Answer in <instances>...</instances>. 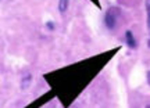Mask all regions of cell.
<instances>
[{
  "instance_id": "1",
  "label": "cell",
  "mask_w": 150,
  "mask_h": 108,
  "mask_svg": "<svg viewBox=\"0 0 150 108\" xmlns=\"http://www.w3.org/2000/svg\"><path fill=\"white\" fill-rule=\"evenodd\" d=\"M118 15H120V8L117 7H110L106 14H104V22H106V27L108 29H112L115 27V24L118 21Z\"/></svg>"
},
{
  "instance_id": "2",
  "label": "cell",
  "mask_w": 150,
  "mask_h": 108,
  "mask_svg": "<svg viewBox=\"0 0 150 108\" xmlns=\"http://www.w3.org/2000/svg\"><path fill=\"white\" fill-rule=\"evenodd\" d=\"M125 40H127V44H128L131 49L136 47V40L134 39V35L131 31H127V35H125Z\"/></svg>"
},
{
  "instance_id": "3",
  "label": "cell",
  "mask_w": 150,
  "mask_h": 108,
  "mask_svg": "<svg viewBox=\"0 0 150 108\" xmlns=\"http://www.w3.org/2000/svg\"><path fill=\"white\" fill-rule=\"evenodd\" d=\"M70 7V0H59V11L61 14H64Z\"/></svg>"
},
{
  "instance_id": "4",
  "label": "cell",
  "mask_w": 150,
  "mask_h": 108,
  "mask_svg": "<svg viewBox=\"0 0 150 108\" xmlns=\"http://www.w3.org/2000/svg\"><path fill=\"white\" fill-rule=\"evenodd\" d=\"M146 14H147V27L150 29V0H146Z\"/></svg>"
},
{
  "instance_id": "5",
  "label": "cell",
  "mask_w": 150,
  "mask_h": 108,
  "mask_svg": "<svg viewBox=\"0 0 150 108\" xmlns=\"http://www.w3.org/2000/svg\"><path fill=\"white\" fill-rule=\"evenodd\" d=\"M147 82H149V85H150V71L147 72Z\"/></svg>"
}]
</instances>
